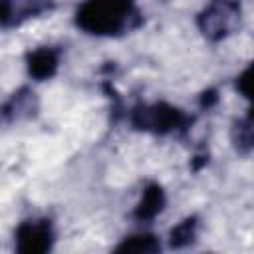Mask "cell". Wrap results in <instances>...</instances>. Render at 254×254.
Wrapping results in <instances>:
<instances>
[{
  "label": "cell",
  "instance_id": "3957f363",
  "mask_svg": "<svg viewBox=\"0 0 254 254\" xmlns=\"http://www.w3.org/2000/svg\"><path fill=\"white\" fill-rule=\"evenodd\" d=\"M196 30L200 36L218 44L242 30L244 24V8L240 0H210L194 18Z\"/></svg>",
  "mask_w": 254,
  "mask_h": 254
},
{
  "label": "cell",
  "instance_id": "5b68a950",
  "mask_svg": "<svg viewBox=\"0 0 254 254\" xmlns=\"http://www.w3.org/2000/svg\"><path fill=\"white\" fill-rule=\"evenodd\" d=\"M40 95L30 85L16 87L2 103H0V125L10 127L26 121H34L40 115Z\"/></svg>",
  "mask_w": 254,
  "mask_h": 254
},
{
  "label": "cell",
  "instance_id": "4fadbf2b",
  "mask_svg": "<svg viewBox=\"0 0 254 254\" xmlns=\"http://www.w3.org/2000/svg\"><path fill=\"white\" fill-rule=\"evenodd\" d=\"M252 77V64H248L236 77H234V91L240 95V97H244L246 101H250V79Z\"/></svg>",
  "mask_w": 254,
  "mask_h": 254
},
{
  "label": "cell",
  "instance_id": "8fae6325",
  "mask_svg": "<svg viewBox=\"0 0 254 254\" xmlns=\"http://www.w3.org/2000/svg\"><path fill=\"white\" fill-rule=\"evenodd\" d=\"M163 250V244L157 234L153 232H135L129 236H123L115 246V254H159Z\"/></svg>",
  "mask_w": 254,
  "mask_h": 254
},
{
  "label": "cell",
  "instance_id": "9c48e42d",
  "mask_svg": "<svg viewBox=\"0 0 254 254\" xmlns=\"http://www.w3.org/2000/svg\"><path fill=\"white\" fill-rule=\"evenodd\" d=\"M230 145L236 155L248 159L254 149V123H252V109L248 107L244 115L236 117L230 123Z\"/></svg>",
  "mask_w": 254,
  "mask_h": 254
},
{
  "label": "cell",
  "instance_id": "30bf717a",
  "mask_svg": "<svg viewBox=\"0 0 254 254\" xmlns=\"http://www.w3.org/2000/svg\"><path fill=\"white\" fill-rule=\"evenodd\" d=\"M202 228V220L198 214H187L185 218H181L167 236V244L171 250H185L196 244L198 234Z\"/></svg>",
  "mask_w": 254,
  "mask_h": 254
},
{
  "label": "cell",
  "instance_id": "52a82bcc",
  "mask_svg": "<svg viewBox=\"0 0 254 254\" xmlns=\"http://www.w3.org/2000/svg\"><path fill=\"white\" fill-rule=\"evenodd\" d=\"M64 50L60 46H36L24 56L26 71L34 81H50L58 75Z\"/></svg>",
  "mask_w": 254,
  "mask_h": 254
},
{
  "label": "cell",
  "instance_id": "9a60e30c",
  "mask_svg": "<svg viewBox=\"0 0 254 254\" xmlns=\"http://www.w3.org/2000/svg\"><path fill=\"white\" fill-rule=\"evenodd\" d=\"M208 161H210V155H208L206 151H198V153H194V157L190 159L189 169H190L192 173H200V171L208 165Z\"/></svg>",
  "mask_w": 254,
  "mask_h": 254
},
{
  "label": "cell",
  "instance_id": "6da1fadb",
  "mask_svg": "<svg viewBox=\"0 0 254 254\" xmlns=\"http://www.w3.org/2000/svg\"><path fill=\"white\" fill-rule=\"evenodd\" d=\"M73 24L87 36L123 38L145 24L135 0H83L73 12Z\"/></svg>",
  "mask_w": 254,
  "mask_h": 254
},
{
  "label": "cell",
  "instance_id": "277c9868",
  "mask_svg": "<svg viewBox=\"0 0 254 254\" xmlns=\"http://www.w3.org/2000/svg\"><path fill=\"white\" fill-rule=\"evenodd\" d=\"M56 224L50 216H28L14 228V250L18 254H48L56 246Z\"/></svg>",
  "mask_w": 254,
  "mask_h": 254
},
{
  "label": "cell",
  "instance_id": "7c38bea8",
  "mask_svg": "<svg viewBox=\"0 0 254 254\" xmlns=\"http://www.w3.org/2000/svg\"><path fill=\"white\" fill-rule=\"evenodd\" d=\"M101 91L105 93V97L109 99V119H111V125L119 123L121 119H125V113H127V107H125V101L121 97V93L115 89L113 85V77H103L101 79Z\"/></svg>",
  "mask_w": 254,
  "mask_h": 254
},
{
  "label": "cell",
  "instance_id": "5bb4252c",
  "mask_svg": "<svg viewBox=\"0 0 254 254\" xmlns=\"http://www.w3.org/2000/svg\"><path fill=\"white\" fill-rule=\"evenodd\" d=\"M220 103V91L218 87H206L198 95V109L200 111H210Z\"/></svg>",
  "mask_w": 254,
  "mask_h": 254
},
{
  "label": "cell",
  "instance_id": "8992f818",
  "mask_svg": "<svg viewBox=\"0 0 254 254\" xmlns=\"http://www.w3.org/2000/svg\"><path fill=\"white\" fill-rule=\"evenodd\" d=\"M56 0H0V28L18 30L24 24L56 12Z\"/></svg>",
  "mask_w": 254,
  "mask_h": 254
},
{
  "label": "cell",
  "instance_id": "ba28073f",
  "mask_svg": "<svg viewBox=\"0 0 254 254\" xmlns=\"http://www.w3.org/2000/svg\"><path fill=\"white\" fill-rule=\"evenodd\" d=\"M165 208H167V190H165V187L161 183H157V181H149L143 187L141 196L133 206L131 218L135 222L149 224L157 216H161Z\"/></svg>",
  "mask_w": 254,
  "mask_h": 254
},
{
  "label": "cell",
  "instance_id": "7a4b0ae2",
  "mask_svg": "<svg viewBox=\"0 0 254 254\" xmlns=\"http://www.w3.org/2000/svg\"><path fill=\"white\" fill-rule=\"evenodd\" d=\"M125 119L133 131L155 137L185 135L194 123V115L169 101H137L127 109Z\"/></svg>",
  "mask_w": 254,
  "mask_h": 254
}]
</instances>
